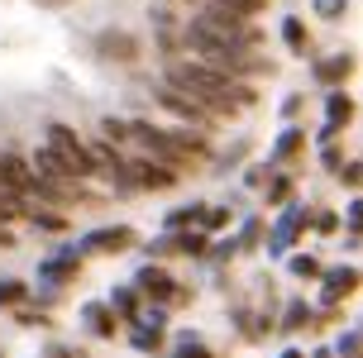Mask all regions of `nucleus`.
<instances>
[{
	"label": "nucleus",
	"instance_id": "1",
	"mask_svg": "<svg viewBox=\"0 0 363 358\" xmlns=\"http://www.w3.org/2000/svg\"><path fill=\"white\" fill-rule=\"evenodd\" d=\"M167 86L182 91V96H191L201 110H211V115H239V110H249L258 101L254 86H244L239 77H225V72L206 67V62H172L167 67Z\"/></svg>",
	"mask_w": 363,
	"mask_h": 358
},
{
	"label": "nucleus",
	"instance_id": "2",
	"mask_svg": "<svg viewBox=\"0 0 363 358\" xmlns=\"http://www.w3.org/2000/svg\"><path fill=\"white\" fill-rule=\"evenodd\" d=\"M43 148L53 153L67 172H72L77 181L82 177H96V162H91V148L82 139H77V129H67V125H48L43 129Z\"/></svg>",
	"mask_w": 363,
	"mask_h": 358
},
{
	"label": "nucleus",
	"instance_id": "3",
	"mask_svg": "<svg viewBox=\"0 0 363 358\" xmlns=\"http://www.w3.org/2000/svg\"><path fill=\"white\" fill-rule=\"evenodd\" d=\"M191 24H201L206 34H216V38H230V43L258 48V29H254V24H249L244 15H230V10H225V5H216V0H211V5L191 19Z\"/></svg>",
	"mask_w": 363,
	"mask_h": 358
},
{
	"label": "nucleus",
	"instance_id": "4",
	"mask_svg": "<svg viewBox=\"0 0 363 358\" xmlns=\"http://www.w3.org/2000/svg\"><path fill=\"white\" fill-rule=\"evenodd\" d=\"M139 296H148V301H158V306H182V301H191V291H186V286L182 282H172V277H167L163 268H153V263H148L144 272H139Z\"/></svg>",
	"mask_w": 363,
	"mask_h": 358
},
{
	"label": "nucleus",
	"instance_id": "5",
	"mask_svg": "<svg viewBox=\"0 0 363 358\" xmlns=\"http://www.w3.org/2000/svg\"><path fill=\"white\" fill-rule=\"evenodd\" d=\"M125 249H134L129 225H101V230L82 234V244H77V253H125Z\"/></svg>",
	"mask_w": 363,
	"mask_h": 358
},
{
	"label": "nucleus",
	"instance_id": "6",
	"mask_svg": "<svg viewBox=\"0 0 363 358\" xmlns=\"http://www.w3.org/2000/svg\"><path fill=\"white\" fill-rule=\"evenodd\" d=\"M158 106H163L167 115H177V120H182L186 129H211V120H216L211 110H201L196 101H191V96H182V91H172V86L158 91Z\"/></svg>",
	"mask_w": 363,
	"mask_h": 358
},
{
	"label": "nucleus",
	"instance_id": "7",
	"mask_svg": "<svg viewBox=\"0 0 363 358\" xmlns=\"http://www.w3.org/2000/svg\"><path fill=\"white\" fill-rule=\"evenodd\" d=\"M129 177H134V191H172L182 181V172H172V167H163L153 158H139V162H129Z\"/></svg>",
	"mask_w": 363,
	"mask_h": 358
},
{
	"label": "nucleus",
	"instance_id": "8",
	"mask_svg": "<svg viewBox=\"0 0 363 358\" xmlns=\"http://www.w3.org/2000/svg\"><path fill=\"white\" fill-rule=\"evenodd\" d=\"M359 291V268H320V301L325 306H340Z\"/></svg>",
	"mask_w": 363,
	"mask_h": 358
},
{
	"label": "nucleus",
	"instance_id": "9",
	"mask_svg": "<svg viewBox=\"0 0 363 358\" xmlns=\"http://www.w3.org/2000/svg\"><path fill=\"white\" fill-rule=\"evenodd\" d=\"M325 110H330V120H325V129H320V143L335 139V134H340V129L354 120V110H359V106H354V96H349V91H330Z\"/></svg>",
	"mask_w": 363,
	"mask_h": 358
},
{
	"label": "nucleus",
	"instance_id": "10",
	"mask_svg": "<svg viewBox=\"0 0 363 358\" xmlns=\"http://www.w3.org/2000/svg\"><path fill=\"white\" fill-rule=\"evenodd\" d=\"M96 53H101V57H115V62H139V38L106 29V34H96Z\"/></svg>",
	"mask_w": 363,
	"mask_h": 358
},
{
	"label": "nucleus",
	"instance_id": "11",
	"mask_svg": "<svg viewBox=\"0 0 363 358\" xmlns=\"http://www.w3.org/2000/svg\"><path fill=\"white\" fill-rule=\"evenodd\" d=\"M82 325H86L96 340H115V330H120V315H115L106 301H86V306H82Z\"/></svg>",
	"mask_w": 363,
	"mask_h": 358
},
{
	"label": "nucleus",
	"instance_id": "12",
	"mask_svg": "<svg viewBox=\"0 0 363 358\" xmlns=\"http://www.w3.org/2000/svg\"><path fill=\"white\" fill-rule=\"evenodd\" d=\"M77 272H82V253H57V258H43V263H38V277H43V282H72Z\"/></svg>",
	"mask_w": 363,
	"mask_h": 358
},
{
	"label": "nucleus",
	"instance_id": "13",
	"mask_svg": "<svg viewBox=\"0 0 363 358\" xmlns=\"http://www.w3.org/2000/svg\"><path fill=\"white\" fill-rule=\"evenodd\" d=\"M301 230H311V211H301V206H291L287 215H282V220H277V230H272V249L282 253L291 244V239H296V234Z\"/></svg>",
	"mask_w": 363,
	"mask_h": 358
},
{
	"label": "nucleus",
	"instance_id": "14",
	"mask_svg": "<svg viewBox=\"0 0 363 358\" xmlns=\"http://www.w3.org/2000/svg\"><path fill=\"white\" fill-rule=\"evenodd\" d=\"M110 311H115V315H120V320H139V286H115V291H110Z\"/></svg>",
	"mask_w": 363,
	"mask_h": 358
},
{
	"label": "nucleus",
	"instance_id": "15",
	"mask_svg": "<svg viewBox=\"0 0 363 358\" xmlns=\"http://www.w3.org/2000/svg\"><path fill=\"white\" fill-rule=\"evenodd\" d=\"M349 72H354V53H335V57H325V62H320V67H315V77H320V82H330V86H335V82H345Z\"/></svg>",
	"mask_w": 363,
	"mask_h": 358
},
{
	"label": "nucleus",
	"instance_id": "16",
	"mask_svg": "<svg viewBox=\"0 0 363 358\" xmlns=\"http://www.w3.org/2000/svg\"><path fill=\"white\" fill-rule=\"evenodd\" d=\"M129 340H134V349H139V354H153V349H158V344H163V325L134 320V335H129Z\"/></svg>",
	"mask_w": 363,
	"mask_h": 358
},
{
	"label": "nucleus",
	"instance_id": "17",
	"mask_svg": "<svg viewBox=\"0 0 363 358\" xmlns=\"http://www.w3.org/2000/svg\"><path fill=\"white\" fill-rule=\"evenodd\" d=\"M172 239H177V253H182V258H206V249H211L201 230H177Z\"/></svg>",
	"mask_w": 363,
	"mask_h": 358
},
{
	"label": "nucleus",
	"instance_id": "18",
	"mask_svg": "<svg viewBox=\"0 0 363 358\" xmlns=\"http://www.w3.org/2000/svg\"><path fill=\"white\" fill-rule=\"evenodd\" d=\"M301 148H306V134H301V129H287V134L277 139V148H272V162H291Z\"/></svg>",
	"mask_w": 363,
	"mask_h": 358
},
{
	"label": "nucleus",
	"instance_id": "19",
	"mask_svg": "<svg viewBox=\"0 0 363 358\" xmlns=\"http://www.w3.org/2000/svg\"><path fill=\"white\" fill-rule=\"evenodd\" d=\"M201 211H206V206H177V211H167V230H172V234H177V230H196Z\"/></svg>",
	"mask_w": 363,
	"mask_h": 358
},
{
	"label": "nucleus",
	"instance_id": "20",
	"mask_svg": "<svg viewBox=\"0 0 363 358\" xmlns=\"http://www.w3.org/2000/svg\"><path fill=\"white\" fill-rule=\"evenodd\" d=\"M282 38H287V48L291 53H306V24H301V19H282Z\"/></svg>",
	"mask_w": 363,
	"mask_h": 358
},
{
	"label": "nucleus",
	"instance_id": "21",
	"mask_svg": "<svg viewBox=\"0 0 363 358\" xmlns=\"http://www.w3.org/2000/svg\"><path fill=\"white\" fill-rule=\"evenodd\" d=\"M301 325H311V306H306V301H291L287 315H282V330H287V335H296Z\"/></svg>",
	"mask_w": 363,
	"mask_h": 358
},
{
	"label": "nucleus",
	"instance_id": "22",
	"mask_svg": "<svg viewBox=\"0 0 363 358\" xmlns=\"http://www.w3.org/2000/svg\"><path fill=\"white\" fill-rule=\"evenodd\" d=\"M24 215L34 220L38 230H48V234H62V230H67V220H62L57 211H24Z\"/></svg>",
	"mask_w": 363,
	"mask_h": 358
},
{
	"label": "nucleus",
	"instance_id": "23",
	"mask_svg": "<svg viewBox=\"0 0 363 358\" xmlns=\"http://www.w3.org/2000/svg\"><path fill=\"white\" fill-rule=\"evenodd\" d=\"M29 296V286L24 282H15V277H0V306H19Z\"/></svg>",
	"mask_w": 363,
	"mask_h": 358
},
{
	"label": "nucleus",
	"instance_id": "24",
	"mask_svg": "<svg viewBox=\"0 0 363 358\" xmlns=\"http://www.w3.org/2000/svg\"><path fill=\"white\" fill-rule=\"evenodd\" d=\"M216 5H225V10H230V15H244V19H254L258 10H263V5H268V0H216Z\"/></svg>",
	"mask_w": 363,
	"mask_h": 358
},
{
	"label": "nucleus",
	"instance_id": "25",
	"mask_svg": "<svg viewBox=\"0 0 363 358\" xmlns=\"http://www.w3.org/2000/svg\"><path fill=\"white\" fill-rule=\"evenodd\" d=\"M101 129H106V143H115V148H120V143H129V120H115V115H110Z\"/></svg>",
	"mask_w": 363,
	"mask_h": 358
},
{
	"label": "nucleus",
	"instance_id": "26",
	"mask_svg": "<svg viewBox=\"0 0 363 358\" xmlns=\"http://www.w3.org/2000/svg\"><path fill=\"white\" fill-rule=\"evenodd\" d=\"M315 15H320V19H345L349 15V0H315Z\"/></svg>",
	"mask_w": 363,
	"mask_h": 358
},
{
	"label": "nucleus",
	"instance_id": "27",
	"mask_svg": "<svg viewBox=\"0 0 363 358\" xmlns=\"http://www.w3.org/2000/svg\"><path fill=\"white\" fill-rule=\"evenodd\" d=\"M287 201H291V181L287 177L268 181V206H287Z\"/></svg>",
	"mask_w": 363,
	"mask_h": 358
},
{
	"label": "nucleus",
	"instance_id": "28",
	"mask_svg": "<svg viewBox=\"0 0 363 358\" xmlns=\"http://www.w3.org/2000/svg\"><path fill=\"white\" fill-rule=\"evenodd\" d=\"M291 272H296V277H320V263H315L311 253H296V258H291Z\"/></svg>",
	"mask_w": 363,
	"mask_h": 358
},
{
	"label": "nucleus",
	"instance_id": "29",
	"mask_svg": "<svg viewBox=\"0 0 363 358\" xmlns=\"http://www.w3.org/2000/svg\"><path fill=\"white\" fill-rule=\"evenodd\" d=\"M335 358H359V330H345V340H340Z\"/></svg>",
	"mask_w": 363,
	"mask_h": 358
},
{
	"label": "nucleus",
	"instance_id": "30",
	"mask_svg": "<svg viewBox=\"0 0 363 358\" xmlns=\"http://www.w3.org/2000/svg\"><path fill=\"white\" fill-rule=\"evenodd\" d=\"M177 358H216V354H211V349H206V344H201V340H182Z\"/></svg>",
	"mask_w": 363,
	"mask_h": 358
},
{
	"label": "nucleus",
	"instance_id": "31",
	"mask_svg": "<svg viewBox=\"0 0 363 358\" xmlns=\"http://www.w3.org/2000/svg\"><path fill=\"white\" fill-rule=\"evenodd\" d=\"M258 234H263V220H249V225L239 230V239H235V244H244V249H254V244H258Z\"/></svg>",
	"mask_w": 363,
	"mask_h": 358
},
{
	"label": "nucleus",
	"instance_id": "32",
	"mask_svg": "<svg viewBox=\"0 0 363 358\" xmlns=\"http://www.w3.org/2000/svg\"><path fill=\"white\" fill-rule=\"evenodd\" d=\"M148 253H153V258H172V253H177V239L163 234V239H153V244H148Z\"/></svg>",
	"mask_w": 363,
	"mask_h": 358
},
{
	"label": "nucleus",
	"instance_id": "33",
	"mask_svg": "<svg viewBox=\"0 0 363 358\" xmlns=\"http://www.w3.org/2000/svg\"><path fill=\"white\" fill-rule=\"evenodd\" d=\"M311 225H315V230H320V234H335V230H340V215L320 211V215H311Z\"/></svg>",
	"mask_w": 363,
	"mask_h": 358
},
{
	"label": "nucleus",
	"instance_id": "34",
	"mask_svg": "<svg viewBox=\"0 0 363 358\" xmlns=\"http://www.w3.org/2000/svg\"><path fill=\"white\" fill-rule=\"evenodd\" d=\"M340 181H345V186H359V158L340 162Z\"/></svg>",
	"mask_w": 363,
	"mask_h": 358
},
{
	"label": "nucleus",
	"instance_id": "35",
	"mask_svg": "<svg viewBox=\"0 0 363 358\" xmlns=\"http://www.w3.org/2000/svg\"><path fill=\"white\" fill-rule=\"evenodd\" d=\"M359 220H363V206H359V201H349V211H345V225H349V234H359Z\"/></svg>",
	"mask_w": 363,
	"mask_h": 358
},
{
	"label": "nucleus",
	"instance_id": "36",
	"mask_svg": "<svg viewBox=\"0 0 363 358\" xmlns=\"http://www.w3.org/2000/svg\"><path fill=\"white\" fill-rule=\"evenodd\" d=\"M235 253H239V244L225 239V244H216V249H206V258H235Z\"/></svg>",
	"mask_w": 363,
	"mask_h": 358
},
{
	"label": "nucleus",
	"instance_id": "37",
	"mask_svg": "<svg viewBox=\"0 0 363 358\" xmlns=\"http://www.w3.org/2000/svg\"><path fill=\"white\" fill-rule=\"evenodd\" d=\"M282 115L296 120V115H301V96H287V101H282Z\"/></svg>",
	"mask_w": 363,
	"mask_h": 358
},
{
	"label": "nucleus",
	"instance_id": "38",
	"mask_svg": "<svg viewBox=\"0 0 363 358\" xmlns=\"http://www.w3.org/2000/svg\"><path fill=\"white\" fill-rule=\"evenodd\" d=\"M34 5H48V10H57V5H72V0H34Z\"/></svg>",
	"mask_w": 363,
	"mask_h": 358
},
{
	"label": "nucleus",
	"instance_id": "39",
	"mask_svg": "<svg viewBox=\"0 0 363 358\" xmlns=\"http://www.w3.org/2000/svg\"><path fill=\"white\" fill-rule=\"evenodd\" d=\"M311 358H335V354H330V349H315V354H311Z\"/></svg>",
	"mask_w": 363,
	"mask_h": 358
},
{
	"label": "nucleus",
	"instance_id": "40",
	"mask_svg": "<svg viewBox=\"0 0 363 358\" xmlns=\"http://www.w3.org/2000/svg\"><path fill=\"white\" fill-rule=\"evenodd\" d=\"M282 358H306V354H301V349H287V354H282Z\"/></svg>",
	"mask_w": 363,
	"mask_h": 358
}]
</instances>
